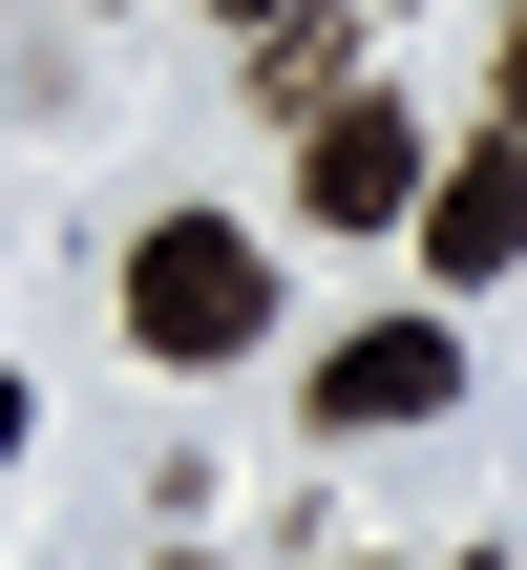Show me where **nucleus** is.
Here are the masks:
<instances>
[{"mask_svg": "<svg viewBox=\"0 0 527 570\" xmlns=\"http://www.w3.org/2000/svg\"><path fill=\"white\" fill-rule=\"evenodd\" d=\"M127 338H148V360H253V338H275V233L148 212V233H127Z\"/></svg>", "mask_w": 527, "mask_h": 570, "instance_id": "f257e3e1", "label": "nucleus"}, {"mask_svg": "<svg viewBox=\"0 0 527 570\" xmlns=\"http://www.w3.org/2000/svg\"><path fill=\"white\" fill-rule=\"evenodd\" d=\"M296 190H317V233H401V212H422V127H401L380 85H338L317 148H296Z\"/></svg>", "mask_w": 527, "mask_h": 570, "instance_id": "f03ea898", "label": "nucleus"}, {"mask_svg": "<svg viewBox=\"0 0 527 570\" xmlns=\"http://www.w3.org/2000/svg\"><path fill=\"white\" fill-rule=\"evenodd\" d=\"M444 402H465V338H444V317H380V338L317 360V423H338V444H401V423H444Z\"/></svg>", "mask_w": 527, "mask_h": 570, "instance_id": "7ed1b4c3", "label": "nucleus"}, {"mask_svg": "<svg viewBox=\"0 0 527 570\" xmlns=\"http://www.w3.org/2000/svg\"><path fill=\"white\" fill-rule=\"evenodd\" d=\"M422 275H444V296L527 275V127H486L465 169H422Z\"/></svg>", "mask_w": 527, "mask_h": 570, "instance_id": "20e7f679", "label": "nucleus"}, {"mask_svg": "<svg viewBox=\"0 0 527 570\" xmlns=\"http://www.w3.org/2000/svg\"><path fill=\"white\" fill-rule=\"evenodd\" d=\"M338 85H359V21H338V0H275V21H253V106H296V127H317Z\"/></svg>", "mask_w": 527, "mask_h": 570, "instance_id": "39448f33", "label": "nucleus"}, {"mask_svg": "<svg viewBox=\"0 0 527 570\" xmlns=\"http://www.w3.org/2000/svg\"><path fill=\"white\" fill-rule=\"evenodd\" d=\"M507 127H527V21H507Z\"/></svg>", "mask_w": 527, "mask_h": 570, "instance_id": "423d86ee", "label": "nucleus"}, {"mask_svg": "<svg viewBox=\"0 0 527 570\" xmlns=\"http://www.w3.org/2000/svg\"><path fill=\"white\" fill-rule=\"evenodd\" d=\"M211 21H232V42H253V21H275V0H211Z\"/></svg>", "mask_w": 527, "mask_h": 570, "instance_id": "0eeeda50", "label": "nucleus"}, {"mask_svg": "<svg viewBox=\"0 0 527 570\" xmlns=\"http://www.w3.org/2000/svg\"><path fill=\"white\" fill-rule=\"evenodd\" d=\"M0 444H21V381H0Z\"/></svg>", "mask_w": 527, "mask_h": 570, "instance_id": "6e6552de", "label": "nucleus"}]
</instances>
